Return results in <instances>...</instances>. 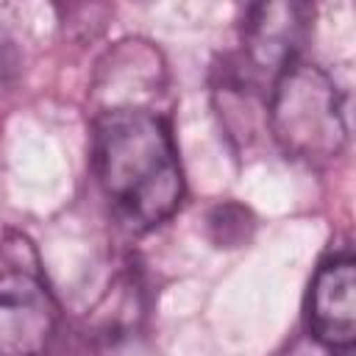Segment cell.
<instances>
[{
	"mask_svg": "<svg viewBox=\"0 0 356 356\" xmlns=\"http://www.w3.org/2000/svg\"><path fill=\"white\" fill-rule=\"evenodd\" d=\"M92 167L114 220L128 234H147L175 214L184 197L170 125L139 106L100 111L92 134Z\"/></svg>",
	"mask_w": 356,
	"mask_h": 356,
	"instance_id": "6da1fadb",
	"label": "cell"
},
{
	"mask_svg": "<svg viewBox=\"0 0 356 356\" xmlns=\"http://www.w3.org/2000/svg\"><path fill=\"white\" fill-rule=\"evenodd\" d=\"M309 22L312 8L306 3L248 6L242 19V53L236 64L222 72L267 97L281 70L300 58Z\"/></svg>",
	"mask_w": 356,
	"mask_h": 356,
	"instance_id": "277c9868",
	"label": "cell"
},
{
	"mask_svg": "<svg viewBox=\"0 0 356 356\" xmlns=\"http://www.w3.org/2000/svg\"><path fill=\"white\" fill-rule=\"evenodd\" d=\"M58 328V303L22 236L0 248V356H42Z\"/></svg>",
	"mask_w": 356,
	"mask_h": 356,
	"instance_id": "3957f363",
	"label": "cell"
},
{
	"mask_svg": "<svg viewBox=\"0 0 356 356\" xmlns=\"http://www.w3.org/2000/svg\"><path fill=\"white\" fill-rule=\"evenodd\" d=\"M267 125L286 159L320 167L348 142V108L337 81L312 61H292L267 95Z\"/></svg>",
	"mask_w": 356,
	"mask_h": 356,
	"instance_id": "7a4b0ae2",
	"label": "cell"
},
{
	"mask_svg": "<svg viewBox=\"0 0 356 356\" xmlns=\"http://www.w3.org/2000/svg\"><path fill=\"white\" fill-rule=\"evenodd\" d=\"M306 320L312 337L331 353L350 356L356 345V261L350 250L328 256L309 286Z\"/></svg>",
	"mask_w": 356,
	"mask_h": 356,
	"instance_id": "5b68a950",
	"label": "cell"
}]
</instances>
